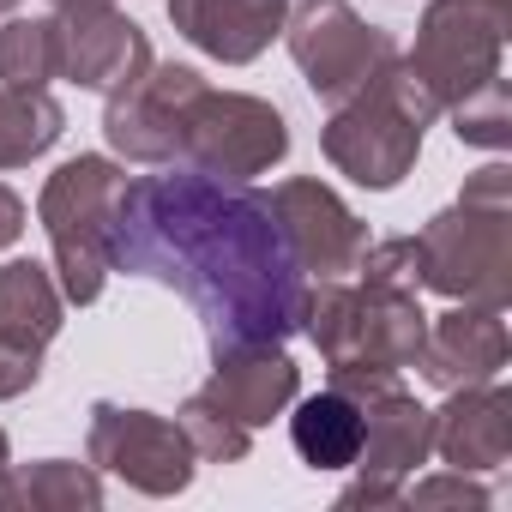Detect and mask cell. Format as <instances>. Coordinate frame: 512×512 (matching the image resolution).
I'll return each mask as SVG.
<instances>
[{
    "instance_id": "4dcf8cb0",
    "label": "cell",
    "mask_w": 512,
    "mask_h": 512,
    "mask_svg": "<svg viewBox=\"0 0 512 512\" xmlns=\"http://www.w3.org/2000/svg\"><path fill=\"white\" fill-rule=\"evenodd\" d=\"M13 7H19V0H0V13H13Z\"/></svg>"
},
{
    "instance_id": "5b68a950",
    "label": "cell",
    "mask_w": 512,
    "mask_h": 512,
    "mask_svg": "<svg viewBox=\"0 0 512 512\" xmlns=\"http://www.w3.org/2000/svg\"><path fill=\"white\" fill-rule=\"evenodd\" d=\"M121 187H127V169L115 157H97V151L67 157L43 181L37 217L49 229L55 278H61V296L73 308H91L103 296V284H109V217H115Z\"/></svg>"
},
{
    "instance_id": "4fadbf2b",
    "label": "cell",
    "mask_w": 512,
    "mask_h": 512,
    "mask_svg": "<svg viewBox=\"0 0 512 512\" xmlns=\"http://www.w3.org/2000/svg\"><path fill=\"white\" fill-rule=\"evenodd\" d=\"M266 199H272V217H278V229H284V241L296 253L302 278H344V272H356L362 247H368V223L326 181L290 175Z\"/></svg>"
},
{
    "instance_id": "5bb4252c",
    "label": "cell",
    "mask_w": 512,
    "mask_h": 512,
    "mask_svg": "<svg viewBox=\"0 0 512 512\" xmlns=\"http://www.w3.org/2000/svg\"><path fill=\"white\" fill-rule=\"evenodd\" d=\"M512 356V338H506V320L494 308H470V302H452L440 320H428V338L416 350V368L428 386L440 392H458V386H482V380H500Z\"/></svg>"
},
{
    "instance_id": "d6986e66",
    "label": "cell",
    "mask_w": 512,
    "mask_h": 512,
    "mask_svg": "<svg viewBox=\"0 0 512 512\" xmlns=\"http://www.w3.org/2000/svg\"><path fill=\"white\" fill-rule=\"evenodd\" d=\"M290 440H296V452H302L308 470H350L356 452H362V404L350 392L326 386V392H314V398L296 404Z\"/></svg>"
},
{
    "instance_id": "30bf717a",
    "label": "cell",
    "mask_w": 512,
    "mask_h": 512,
    "mask_svg": "<svg viewBox=\"0 0 512 512\" xmlns=\"http://www.w3.org/2000/svg\"><path fill=\"white\" fill-rule=\"evenodd\" d=\"M434 452V410H422L404 386L380 392L362 404V452H356V482L338 494V512L356 506H404V482L416 476V464H428Z\"/></svg>"
},
{
    "instance_id": "3957f363",
    "label": "cell",
    "mask_w": 512,
    "mask_h": 512,
    "mask_svg": "<svg viewBox=\"0 0 512 512\" xmlns=\"http://www.w3.org/2000/svg\"><path fill=\"white\" fill-rule=\"evenodd\" d=\"M440 121V103L428 97V85L410 73L404 55H392L356 97L332 103L326 127H320V151L338 175H350L368 193H392L416 157H422V133Z\"/></svg>"
},
{
    "instance_id": "4316f807",
    "label": "cell",
    "mask_w": 512,
    "mask_h": 512,
    "mask_svg": "<svg viewBox=\"0 0 512 512\" xmlns=\"http://www.w3.org/2000/svg\"><path fill=\"white\" fill-rule=\"evenodd\" d=\"M37 380H43V356L0 344V404H7V398H25Z\"/></svg>"
},
{
    "instance_id": "6da1fadb",
    "label": "cell",
    "mask_w": 512,
    "mask_h": 512,
    "mask_svg": "<svg viewBox=\"0 0 512 512\" xmlns=\"http://www.w3.org/2000/svg\"><path fill=\"white\" fill-rule=\"evenodd\" d=\"M109 272L157 278L193 302L211 350L284 344L302 332L308 278L272 217V199L247 181L169 163L115 193Z\"/></svg>"
},
{
    "instance_id": "9c48e42d",
    "label": "cell",
    "mask_w": 512,
    "mask_h": 512,
    "mask_svg": "<svg viewBox=\"0 0 512 512\" xmlns=\"http://www.w3.org/2000/svg\"><path fill=\"white\" fill-rule=\"evenodd\" d=\"M85 458L97 470H109L115 482L169 500L193 482L199 452L187 446L181 422L157 416V410H127V404H91V434H85Z\"/></svg>"
},
{
    "instance_id": "484cf974",
    "label": "cell",
    "mask_w": 512,
    "mask_h": 512,
    "mask_svg": "<svg viewBox=\"0 0 512 512\" xmlns=\"http://www.w3.org/2000/svg\"><path fill=\"white\" fill-rule=\"evenodd\" d=\"M494 494L470 476V470H440V476H422L416 488H404V506H416V512H428V506H470V512H482Z\"/></svg>"
},
{
    "instance_id": "8992f818",
    "label": "cell",
    "mask_w": 512,
    "mask_h": 512,
    "mask_svg": "<svg viewBox=\"0 0 512 512\" xmlns=\"http://www.w3.org/2000/svg\"><path fill=\"white\" fill-rule=\"evenodd\" d=\"M506 31H512V0H428L404 61L428 85L440 115L470 91H482L488 79H500Z\"/></svg>"
},
{
    "instance_id": "7402d4cb",
    "label": "cell",
    "mask_w": 512,
    "mask_h": 512,
    "mask_svg": "<svg viewBox=\"0 0 512 512\" xmlns=\"http://www.w3.org/2000/svg\"><path fill=\"white\" fill-rule=\"evenodd\" d=\"M49 79H61L55 19H7L0 25V85L49 91Z\"/></svg>"
},
{
    "instance_id": "44dd1931",
    "label": "cell",
    "mask_w": 512,
    "mask_h": 512,
    "mask_svg": "<svg viewBox=\"0 0 512 512\" xmlns=\"http://www.w3.org/2000/svg\"><path fill=\"white\" fill-rule=\"evenodd\" d=\"M67 133V109L49 91H13L0 85V169H25L43 151H55V139Z\"/></svg>"
},
{
    "instance_id": "7c38bea8",
    "label": "cell",
    "mask_w": 512,
    "mask_h": 512,
    "mask_svg": "<svg viewBox=\"0 0 512 512\" xmlns=\"http://www.w3.org/2000/svg\"><path fill=\"white\" fill-rule=\"evenodd\" d=\"M61 79L79 91H121L151 67V37L115 7V0H49Z\"/></svg>"
},
{
    "instance_id": "2e32d148",
    "label": "cell",
    "mask_w": 512,
    "mask_h": 512,
    "mask_svg": "<svg viewBox=\"0 0 512 512\" xmlns=\"http://www.w3.org/2000/svg\"><path fill=\"white\" fill-rule=\"evenodd\" d=\"M290 19V0H169V25L211 61L247 67L260 61Z\"/></svg>"
},
{
    "instance_id": "277c9868",
    "label": "cell",
    "mask_w": 512,
    "mask_h": 512,
    "mask_svg": "<svg viewBox=\"0 0 512 512\" xmlns=\"http://www.w3.org/2000/svg\"><path fill=\"white\" fill-rule=\"evenodd\" d=\"M302 332L326 356V368H416V350L428 338V314L416 290L386 284H344L314 278L302 296Z\"/></svg>"
},
{
    "instance_id": "603a6c76",
    "label": "cell",
    "mask_w": 512,
    "mask_h": 512,
    "mask_svg": "<svg viewBox=\"0 0 512 512\" xmlns=\"http://www.w3.org/2000/svg\"><path fill=\"white\" fill-rule=\"evenodd\" d=\"M181 434H187V446L205 458V464H241L247 458V446H253V428H241L223 404H211L205 392H193L187 404H181Z\"/></svg>"
},
{
    "instance_id": "7a4b0ae2",
    "label": "cell",
    "mask_w": 512,
    "mask_h": 512,
    "mask_svg": "<svg viewBox=\"0 0 512 512\" xmlns=\"http://www.w3.org/2000/svg\"><path fill=\"white\" fill-rule=\"evenodd\" d=\"M422 290L470 308L506 314L512 302V169L488 163L464 181V193L416 229Z\"/></svg>"
},
{
    "instance_id": "f1b7e54d",
    "label": "cell",
    "mask_w": 512,
    "mask_h": 512,
    "mask_svg": "<svg viewBox=\"0 0 512 512\" xmlns=\"http://www.w3.org/2000/svg\"><path fill=\"white\" fill-rule=\"evenodd\" d=\"M13 464V440H7V428H0V470Z\"/></svg>"
},
{
    "instance_id": "f546056e",
    "label": "cell",
    "mask_w": 512,
    "mask_h": 512,
    "mask_svg": "<svg viewBox=\"0 0 512 512\" xmlns=\"http://www.w3.org/2000/svg\"><path fill=\"white\" fill-rule=\"evenodd\" d=\"M0 512H7V470H0Z\"/></svg>"
},
{
    "instance_id": "d4e9b609",
    "label": "cell",
    "mask_w": 512,
    "mask_h": 512,
    "mask_svg": "<svg viewBox=\"0 0 512 512\" xmlns=\"http://www.w3.org/2000/svg\"><path fill=\"white\" fill-rule=\"evenodd\" d=\"M362 284H386V290H422V253L416 235H392V241H368L356 260Z\"/></svg>"
},
{
    "instance_id": "e0dca14e",
    "label": "cell",
    "mask_w": 512,
    "mask_h": 512,
    "mask_svg": "<svg viewBox=\"0 0 512 512\" xmlns=\"http://www.w3.org/2000/svg\"><path fill=\"white\" fill-rule=\"evenodd\" d=\"M434 452L470 476L500 470L512 458V392L500 380L446 392V404L434 410Z\"/></svg>"
},
{
    "instance_id": "ac0fdd59",
    "label": "cell",
    "mask_w": 512,
    "mask_h": 512,
    "mask_svg": "<svg viewBox=\"0 0 512 512\" xmlns=\"http://www.w3.org/2000/svg\"><path fill=\"white\" fill-rule=\"evenodd\" d=\"M61 314H67V296L49 266H37V260L0 266V344L43 356L61 332Z\"/></svg>"
},
{
    "instance_id": "cb8c5ba5",
    "label": "cell",
    "mask_w": 512,
    "mask_h": 512,
    "mask_svg": "<svg viewBox=\"0 0 512 512\" xmlns=\"http://www.w3.org/2000/svg\"><path fill=\"white\" fill-rule=\"evenodd\" d=\"M446 115H452V133L464 145H482V151H506L512 145V91H506V79H488L482 91H470Z\"/></svg>"
},
{
    "instance_id": "ba28073f",
    "label": "cell",
    "mask_w": 512,
    "mask_h": 512,
    "mask_svg": "<svg viewBox=\"0 0 512 512\" xmlns=\"http://www.w3.org/2000/svg\"><path fill=\"white\" fill-rule=\"evenodd\" d=\"M284 43H290L296 67H302V79L320 103L356 97L398 55L392 31L368 25L350 0H296L290 19H284Z\"/></svg>"
},
{
    "instance_id": "83f0119b",
    "label": "cell",
    "mask_w": 512,
    "mask_h": 512,
    "mask_svg": "<svg viewBox=\"0 0 512 512\" xmlns=\"http://www.w3.org/2000/svg\"><path fill=\"white\" fill-rule=\"evenodd\" d=\"M25 235V199L13 187H0V247H13Z\"/></svg>"
},
{
    "instance_id": "ffe728a7",
    "label": "cell",
    "mask_w": 512,
    "mask_h": 512,
    "mask_svg": "<svg viewBox=\"0 0 512 512\" xmlns=\"http://www.w3.org/2000/svg\"><path fill=\"white\" fill-rule=\"evenodd\" d=\"M103 506V470L73 458L43 464H7V512H97Z\"/></svg>"
},
{
    "instance_id": "9a60e30c",
    "label": "cell",
    "mask_w": 512,
    "mask_h": 512,
    "mask_svg": "<svg viewBox=\"0 0 512 512\" xmlns=\"http://www.w3.org/2000/svg\"><path fill=\"white\" fill-rule=\"evenodd\" d=\"M199 392L223 404L241 428H266L296 404L302 368L290 362L284 344H235V350H211V380Z\"/></svg>"
},
{
    "instance_id": "52a82bcc",
    "label": "cell",
    "mask_w": 512,
    "mask_h": 512,
    "mask_svg": "<svg viewBox=\"0 0 512 512\" xmlns=\"http://www.w3.org/2000/svg\"><path fill=\"white\" fill-rule=\"evenodd\" d=\"M290 157V121L278 103L247 91H199L181 121V163L217 181H253Z\"/></svg>"
},
{
    "instance_id": "8fae6325",
    "label": "cell",
    "mask_w": 512,
    "mask_h": 512,
    "mask_svg": "<svg viewBox=\"0 0 512 512\" xmlns=\"http://www.w3.org/2000/svg\"><path fill=\"white\" fill-rule=\"evenodd\" d=\"M205 91V79L181 61H151L133 85L109 91V109H103V139L115 157L127 163H181V121H187V103Z\"/></svg>"
}]
</instances>
